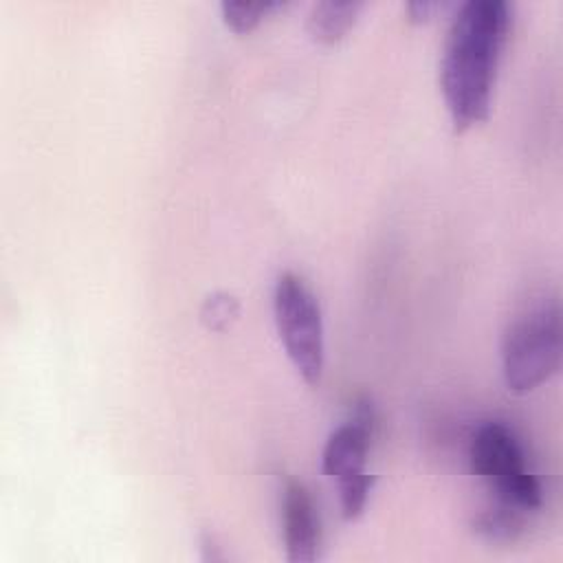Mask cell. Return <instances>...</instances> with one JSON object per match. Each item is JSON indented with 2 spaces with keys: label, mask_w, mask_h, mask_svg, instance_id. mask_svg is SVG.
Wrapping results in <instances>:
<instances>
[{
  "label": "cell",
  "mask_w": 563,
  "mask_h": 563,
  "mask_svg": "<svg viewBox=\"0 0 563 563\" xmlns=\"http://www.w3.org/2000/svg\"><path fill=\"white\" fill-rule=\"evenodd\" d=\"M508 29L506 0H466L457 7L440 59V88L455 132L488 117Z\"/></svg>",
  "instance_id": "1"
},
{
  "label": "cell",
  "mask_w": 563,
  "mask_h": 563,
  "mask_svg": "<svg viewBox=\"0 0 563 563\" xmlns=\"http://www.w3.org/2000/svg\"><path fill=\"white\" fill-rule=\"evenodd\" d=\"M563 356L561 308L543 299L517 317L501 341V372L508 389L530 391L559 372Z\"/></svg>",
  "instance_id": "2"
},
{
  "label": "cell",
  "mask_w": 563,
  "mask_h": 563,
  "mask_svg": "<svg viewBox=\"0 0 563 563\" xmlns=\"http://www.w3.org/2000/svg\"><path fill=\"white\" fill-rule=\"evenodd\" d=\"M273 312L279 339L295 369L308 385H317L325 363L323 319L319 301L299 275L286 271L277 277Z\"/></svg>",
  "instance_id": "3"
},
{
  "label": "cell",
  "mask_w": 563,
  "mask_h": 563,
  "mask_svg": "<svg viewBox=\"0 0 563 563\" xmlns=\"http://www.w3.org/2000/svg\"><path fill=\"white\" fill-rule=\"evenodd\" d=\"M471 466L495 488L499 501L523 512L541 508V484L534 473L528 471L521 444L506 424L495 420L484 422L473 433Z\"/></svg>",
  "instance_id": "4"
},
{
  "label": "cell",
  "mask_w": 563,
  "mask_h": 563,
  "mask_svg": "<svg viewBox=\"0 0 563 563\" xmlns=\"http://www.w3.org/2000/svg\"><path fill=\"white\" fill-rule=\"evenodd\" d=\"M374 433V407L367 398L354 405L352 416L339 424L323 444L321 466L323 473L336 484H347L356 477L367 475L365 462Z\"/></svg>",
  "instance_id": "5"
},
{
  "label": "cell",
  "mask_w": 563,
  "mask_h": 563,
  "mask_svg": "<svg viewBox=\"0 0 563 563\" xmlns=\"http://www.w3.org/2000/svg\"><path fill=\"white\" fill-rule=\"evenodd\" d=\"M286 556L292 563H310L319 556V521L312 499L301 482H288L282 499Z\"/></svg>",
  "instance_id": "6"
},
{
  "label": "cell",
  "mask_w": 563,
  "mask_h": 563,
  "mask_svg": "<svg viewBox=\"0 0 563 563\" xmlns=\"http://www.w3.org/2000/svg\"><path fill=\"white\" fill-rule=\"evenodd\" d=\"M361 9V0H321L308 13V33L317 42L334 44L350 31Z\"/></svg>",
  "instance_id": "7"
},
{
  "label": "cell",
  "mask_w": 563,
  "mask_h": 563,
  "mask_svg": "<svg viewBox=\"0 0 563 563\" xmlns=\"http://www.w3.org/2000/svg\"><path fill=\"white\" fill-rule=\"evenodd\" d=\"M523 510L497 499L493 508H486L475 517L473 528L490 541H508L523 530Z\"/></svg>",
  "instance_id": "8"
},
{
  "label": "cell",
  "mask_w": 563,
  "mask_h": 563,
  "mask_svg": "<svg viewBox=\"0 0 563 563\" xmlns=\"http://www.w3.org/2000/svg\"><path fill=\"white\" fill-rule=\"evenodd\" d=\"M277 7H282L279 0H222L220 4L224 22L238 33L251 31L266 13Z\"/></svg>",
  "instance_id": "9"
},
{
  "label": "cell",
  "mask_w": 563,
  "mask_h": 563,
  "mask_svg": "<svg viewBox=\"0 0 563 563\" xmlns=\"http://www.w3.org/2000/svg\"><path fill=\"white\" fill-rule=\"evenodd\" d=\"M240 314V303L233 295L229 292H211L205 301H202V308H200V319L207 328L211 330H224L229 328Z\"/></svg>",
  "instance_id": "10"
},
{
  "label": "cell",
  "mask_w": 563,
  "mask_h": 563,
  "mask_svg": "<svg viewBox=\"0 0 563 563\" xmlns=\"http://www.w3.org/2000/svg\"><path fill=\"white\" fill-rule=\"evenodd\" d=\"M440 4L433 2V0H411L407 2V13L411 15L413 22H420V20H427Z\"/></svg>",
  "instance_id": "11"
}]
</instances>
